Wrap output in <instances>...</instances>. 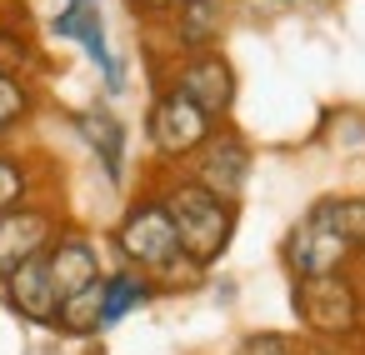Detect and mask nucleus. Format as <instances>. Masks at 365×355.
Listing matches in <instances>:
<instances>
[{
  "label": "nucleus",
  "instance_id": "39448f33",
  "mask_svg": "<svg viewBox=\"0 0 365 355\" xmlns=\"http://www.w3.org/2000/svg\"><path fill=\"white\" fill-rule=\"evenodd\" d=\"M280 265L290 270V280L330 275V270H350V265H355V245H350V240L325 220V210H320V205H310V210L285 230Z\"/></svg>",
  "mask_w": 365,
  "mask_h": 355
},
{
  "label": "nucleus",
  "instance_id": "4468645a",
  "mask_svg": "<svg viewBox=\"0 0 365 355\" xmlns=\"http://www.w3.org/2000/svg\"><path fill=\"white\" fill-rule=\"evenodd\" d=\"M150 300H155L150 275H140V270H130V265H120V270L101 275V325H106V330H110V325H120L125 315L145 310Z\"/></svg>",
  "mask_w": 365,
  "mask_h": 355
},
{
  "label": "nucleus",
  "instance_id": "f03ea898",
  "mask_svg": "<svg viewBox=\"0 0 365 355\" xmlns=\"http://www.w3.org/2000/svg\"><path fill=\"white\" fill-rule=\"evenodd\" d=\"M290 305H295V320L320 340H345L365 320V290L350 270L290 280Z\"/></svg>",
  "mask_w": 365,
  "mask_h": 355
},
{
  "label": "nucleus",
  "instance_id": "dca6fc26",
  "mask_svg": "<svg viewBox=\"0 0 365 355\" xmlns=\"http://www.w3.org/2000/svg\"><path fill=\"white\" fill-rule=\"evenodd\" d=\"M320 210H325V220L355 245V255H360V245H365V195H320L315 200Z\"/></svg>",
  "mask_w": 365,
  "mask_h": 355
},
{
  "label": "nucleus",
  "instance_id": "f257e3e1",
  "mask_svg": "<svg viewBox=\"0 0 365 355\" xmlns=\"http://www.w3.org/2000/svg\"><path fill=\"white\" fill-rule=\"evenodd\" d=\"M155 195L165 200V210H170V220H175L180 250L210 270V265L230 250V240H235V215H240V205L220 200V195L205 190L195 175H170Z\"/></svg>",
  "mask_w": 365,
  "mask_h": 355
},
{
  "label": "nucleus",
  "instance_id": "1a4fd4ad",
  "mask_svg": "<svg viewBox=\"0 0 365 355\" xmlns=\"http://www.w3.org/2000/svg\"><path fill=\"white\" fill-rule=\"evenodd\" d=\"M56 36H66V41H76L96 66H101V76H106V91L110 96H120L125 91V71H120V61L110 56V46H106V21H101V6L96 0H71V6L56 16V26H51Z\"/></svg>",
  "mask_w": 365,
  "mask_h": 355
},
{
  "label": "nucleus",
  "instance_id": "0eeeda50",
  "mask_svg": "<svg viewBox=\"0 0 365 355\" xmlns=\"http://www.w3.org/2000/svg\"><path fill=\"white\" fill-rule=\"evenodd\" d=\"M165 86H175L180 96H190V101H195V106H200L210 120H230V110H235V96H240L235 66L225 61V51H220V46H215V51L180 56Z\"/></svg>",
  "mask_w": 365,
  "mask_h": 355
},
{
  "label": "nucleus",
  "instance_id": "9b49d317",
  "mask_svg": "<svg viewBox=\"0 0 365 355\" xmlns=\"http://www.w3.org/2000/svg\"><path fill=\"white\" fill-rule=\"evenodd\" d=\"M0 285H6V305H11L21 320H31V325H56V305H61V295H56V285H51V265H46V255H31L26 265H16Z\"/></svg>",
  "mask_w": 365,
  "mask_h": 355
},
{
  "label": "nucleus",
  "instance_id": "f3484780",
  "mask_svg": "<svg viewBox=\"0 0 365 355\" xmlns=\"http://www.w3.org/2000/svg\"><path fill=\"white\" fill-rule=\"evenodd\" d=\"M36 115V91L26 76H0V135H16Z\"/></svg>",
  "mask_w": 365,
  "mask_h": 355
},
{
  "label": "nucleus",
  "instance_id": "ddd939ff",
  "mask_svg": "<svg viewBox=\"0 0 365 355\" xmlns=\"http://www.w3.org/2000/svg\"><path fill=\"white\" fill-rule=\"evenodd\" d=\"M76 130L91 145V155L101 160V170L120 185L125 180V125L115 120V110L110 106H86V110H76Z\"/></svg>",
  "mask_w": 365,
  "mask_h": 355
},
{
  "label": "nucleus",
  "instance_id": "9d476101",
  "mask_svg": "<svg viewBox=\"0 0 365 355\" xmlns=\"http://www.w3.org/2000/svg\"><path fill=\"white\" fill-rule=\"evenodd\" d=\"M46 265H51L56 295L86 290V285H96V280L106 275V270H101V245H96L86 230H76V225H61V235H56L51 250H46Z\"/></svg>",
  "mask_w": 365,
  "mask_h": 355
},
{
  "label": "nucleus",
  "instance_id": "423d86ee",
  "mask_svg": "<svg viewBox=\"0 0 365 355\" xmlns=\"http://www.w3.org/2000/svg\"><path fill=\"white\" fill-rule=\"evenodd\" d=\"M185 165H190L185 175H195L205 190H215L220 200L240 205V195H245V185H250L255 150H250V140H245L235 125H225V120H220V125L205 135V145H200Z\"/></svg>",
  "mask_w": 365,
  "mask_h": 355
},
{
  "label": "nucleus",
  "instance_id": "6ab92c4d",
  "mask_svg": "<svg viewBox=\"0 0 365 355\" xmlns=\"http://www.w3.org/2000/svg\"><path fill=\"white\" fill-rule=\"evenodd\" d=\"M235 355H300V350H295V340L280 335V330H255V335H245V340L235 345Z\"/></svg>",
  "mask_w": 365,
  "mask_h": 355
},
{
  "label": "nucleus",
  "instance_id": "412c9836",
  "mask_svg": "<svg viewBox=\"0 0 365 355\" xmlns=\"http://www.w3.org/2000/svg\"><path fill=\"white\" fill-rule=\"evenodd\" d=\"M355 260H360V265H365V245H360V255H355Z\"/></svg>",
  "mask_w": 365,
  "mask_h": 355
},
{
  "label": "nucleus",
  "instance_id": "7ed1b4c3",
  "mask_svg": "<svg viewBox=\"0 0 365 355\" xmlns=\"http://www.w3.org/2000/svg\"><path fill=\"white\" fill-rule=\"evenodd\" d=\"M110 245H115V255H120L130 270H140V275L155 280V275L180 255V235H175V220H170L165 200H160V195H135V200L125 205V215L115 220Z\"/></svg>",
  "mask_w": 365,
  "mask_h": 355
},
{
  "label": "nucleus",
  "instance_id": "20e7f679",
  "mask_svg": "<svg viewBox=\"0 0 365 355\" xmlns=\"http://www.w3.org/2000/svg\"><path fill=\"white\" fill-rule=\"evenodd\" d=\"M220 120H210L190 96H180L175 86H160L155 91V101H150V110H145V140H150V150H155V160L160 165H185L200 145H205V135L215 130Z\"/></svg>",
  "mask_w": 365,
  "mask_h": 355
},
{
  "label": "nucleus",
  "instance_id": "aec40b11",
  "mask_svg": "<svg viewBox=\"0 0 365 355\" xmlns=\"http://www.w3.org/2000/svg\"><path fill=\"white\" fill-rule=\"evenodd\" d=\"M175 6H180V0H125V11L140 16V21H165Z\"/></svg>",
  "mask_w": 365,
  "mask_h": 355
},
{
  "label": "nucleus",
  "instance_id": "2eb2a0df",
  "mask_svg": "<svg viewBox=\"0 0 365 355\" xmlns=\"http://www.w3.org/2000/svg\"><path fill=\"white\" fill-rule=\"evenodd\" d=\"M51 330H61V335H71V340H91V335H101V330H106V325H101V280L86 285V290L61 295V305H56V325H51Z\"/></svg>",
  "mask_w": 365,
  "mask_h": 355
},
{
  "label": "nucleus",
  "instance_id": "a211bd4d",
  "mask_svg": "<svg viewBox=\"0 0 365 355\" xmlns=\"http://www.w3.org/2000/svg\"><path fill=\"white\" fill-rule=\"evenodd\" d=\"M31 195H36V170H31L21 155L0 150V210H16V205H26Z\"/></svg>",
  "mask_w": 365,
  "mask_h": 355
},
{
  "label": "nucleus",
  "instance_id": "f8f14e48",
  "mask_svg": "<svg viewBox=\"0 0 365 355\" xmlns=\"http://www.w3.org/2000/svg\"><path fill=\"white\" fill-rule=\"evenodd\" d=\"M165 36L180 56L195 51H215L225 36V0H180V6L165 16Z\"/></svg>",
  "mask_w": 365,
  "mask_h": 355
},
{
  "label": "nucleus",
  "instance_id": "6e6552de",
  "mask_svg": "<svg viewBox=\"0 0 365 355\" xmlns=\"http://www.w3.org/2000/svg\"><path fill=\"white\" fill-rule=\"evenodd\" d=\"M61 225L66 220L51 205H36V200L16 205V210H0V280L16 265H26L31 255H46L51 240L61 235Z\"/></svg>",
  "mask_w": 365,
  "mask_h": 355
}]
</instances>
